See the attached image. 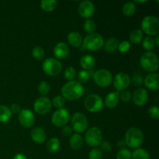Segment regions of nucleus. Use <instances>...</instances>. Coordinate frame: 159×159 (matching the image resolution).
Wrapping results in <instances>:
<instances>
[{
  "label": "nucleus",
  "mask_w": 159,
  "mask_h": 159,
  "mask_svg": "<svg viewBox=\"0 0 159 159\" xmlns=\"http://www.w3.org/2000/svg\"><path fill=\"white\" fill-rule=\"evenodd\" d=\"M126 146H127V144H126L125 141H120L119 142H118V147H119L120 149L126 148Z\"/></svg>",
  "instance_id": "nucleus-47"
},
{
  "label": "nucleus",
  "mask_w": 159,
  "mask_h": 159,
  "mask_svg": "<svg viewBox=\"0 0 159 159\" xmlns=\"http://www.w3.org/2000/svg\"><path fill=\"white\" fill-rule=\"evenodd\" d=\"M132 159H150V155L148 152L144 148H138L134 149L131 153Z\"/></svg>",
  "instance_id": "nucleus-28"
},
{
  "label": "nucleus",
  "mask_w": 159,
  "mask_h": 159,
  "mask_svg": "<svg viewBox=\"0 0 159 159\" xmlns=\"http://www.w3.org/2000/svg\"><path fill=\"white\" fill-rule=\"evenodd\" d=\"M142 46L144 50L147 51H151L155 48V39L152 37H147L144 39L142 43Z\"/></svg>",
  "instance_id": "nucleus-32"
},
{
  "label": "nucleus",
  "mask_w": 159,
  "mask_h": 159,
  "mask_svg": "<svg viewBox=\"0 0 159 159\" xmlns=\"http://www.w3.org/2000/svg\"><path fill=\"white\" fill-rule=\"evenodd\" d=\"M89 71H85V70H82L79 71V75H78V79H79V82L82 83H85L89 79Z\"/></svg>",
  "instance_id": "nucleus-38"
},
{
  "label": "nucleus",
  "mask_w": 159,
  "mask_h": 159,
  "mask_svg": "<svg viewBox=\"0 0 159 159\" xmlns=\"http://www.w3.org/2000/svg\"><path fill=\"white\" fill-rule=\"evenodd\" d=\"M50 90H51V86H50V84L48 82L43 81L39 84L38 92L41 96H43V97H45L49 93Z\"/></svg>",
  "instance_id": "nucleus-34"
},
{
  "label": "nucleus",
  "mask_w": 159,
  "mask_h": 159,
  "mask_svg": "<svg viewBox=\"0 0 159 159\" xmlns=\"http://www.w3.org/2000/svg\"><path fill=\"white\" fill-rule=\"evenodd\" d=\"M95 83L100 87H107L113 82L111 72L107 69H99L93 75Z\"/></svg>",
  "instance_id": "nucleus-10"
},
{
  "label": "nucleus",
  "mask_w": 159,
  "mask_h": 159,
  "mask_svg": "<svg viewBox=\"0 0 159 159\" xmlns=\"http://www.w3.org/2000/svg\"><path fill=\"white\" fill-rule=\"evenodd\" d=\"M65 103V99L61 96H57L53 99V104L56 108L61 109Z\"/></svg>",
  "instance_id": "nucleus-39"
},
{
  "label": "nucleus",
  "mask_w": 159,
  "mask_h": 159,
  "mask_svg": "<svg viewBox=\"0 0 159 159\" xmlns=\"http://www.w3.org/2000/svg\"><path fill=\"white\" fill-rule=\"evenodd\" d=\"M84 106L88 111L91 113H97L102 109L103 101L99 95L91 94L85 98Z\"/></svg>",
  "instance_id": "nucleus-8"
},
{
  "label": "nucleus",
  "mask_w": 159,
  "mask_h": 159,
  "mask_svg": "<svg viewBox=\"0 0 159 159\" xmlns=\"http://www.w3.org/2000/svg\"><path fill=\"white\" fill-rule=\"evenodd\" d=\"M120 98L122 99L124 102H129V101L131 99L132 95L127 90H124V91H121V93H120Z\"/></svg>",
  "instance_id": "nucleus-43"
},
{
  "label": "nucleus",
  "mask_w": 159,
  "mask_h": 159,
  "mask_svg": "<svg viewBox=\"0 0 159 159\" xmlns=\"http://www.w3.org/2000/svg\"><path fill=\"white\" fill-rule=\"evenodd\" d=\"M32 55L33 57L35 59L38 61H42L43 60L45 57V51L43 49V48L41 47H35V48L33 49L32 51Z\"/></svg>",
  "instance_id": "nucleus-33"
},
{
  "label": "nucleus",
  "mask_w": 159,
  "mask_h": 159,
  "mask_svg": "<svg viewBox=\"0 0 159 159\" xmlns=\"http://www.w3.org/2000/svg\"><path fill=\"white\" fill-rule=\"evenodd\" d=\"M132 98L135 105L138 107H143L147 102L148 99V93L145 89L138 88L134 92Z\"/></svg>",
  "instance_id": "nucleus-16"
},
{
  "label": "nucleus",
  "mask_w": 159,
  "mask_h": 159,
  "mask_svg": "<svg viewBox=\"0 0 159 159\" xmlns=\"http://www.w3.org/2000/svg\"><path fill=\"white\" fill-rule=\"evenodd\" d=\"M70 147L74 150H79L83 145V138L79 134H72L69 140Z\"/></svg>",
  "instance_id": "nucleus-23"
},
{
  "label": "nucleus",
  "mask_w": 159,
  "mask_h": 159,
  "mask_svg": "<svg viewBox=\"0 0 159 159\" xmlns=\"http://www.w3.org/2000/svg\"><path fill=\"white\" fill-rule=\"evenodd\" d=\"M13 159H27L26 157L23 154H16V155L14 156Z\"/></svg>",
  "instance_id": "nucleus-48"
},
{
  "label": "nucleus",
  "mask_w": 159,
  "mask_h": 159,
  "mask_svg": "<svg viewBox=\"0 0 159 159\" xmlns=\"http://www.w3.org/2000/svg\"><path fill=\"white\" fill-rule=\"evenodd\" d=\"M143 37H144V34H143L141 30L140 29H135L132 30L129 36L130 42L134 44H138L139 43H141L143 40Z\"/></svg>",
  "instance_id": "nucleus-25"
},
{
  "label": "nucleus",
  "mask_w": 159,
  "mask_h": 159,
  "mask_svg": "<svg viewBox=\"0 0 159 159\" xmlns=\"http://www.w3.org/2000/svg\"><path fill=\"white\" fill-rule=\"evenodd\" d=\"M42 68L48 75L57 76L62 71V65L57 59L49 57L43 61Z\"/></svg>",
  "instance_id": "nucleus-6"
},
{
  "label": "nucleus",
  "mask_w": 159,
  "mask_h": 159,
  "mask_svg": "<svg viewBox=\"0 0 159 159\" xmlns=\"http://www.w3.org/2000/svg\"><path fill=\"white\" fill-rule=\"evenodd\" d=\"M9 110H10V111L12 112L13 113H19L20 112V107L18 104L13 103L11 105V107Z\"/></svg>",
  "instance_id": "nucleus-46"
},
{
  "label": "nucleus",
  "mask_w": 159,
  "mask_h": 159,
  "mask_svg": "<svg viewBox=\"0 0 159 159\" xmlns=\"http://www.w3.org/2000/svg\"><path fill=\"white\" fill-rule=\"evenodd\" d=\"M144 85L151 90L159 89V75L158 73L148 74L144 79Z\"/></svg>",
  "instance_id": "nucleus-18"
},
{
  "label": "nucleus",
  "mask_w": 159,
  "mask_h": 159,
  "mask_svg": "<svg viewBox=\"0 0 159 159\" xmlns=\"http://www.w3.org/2000/svg\"><path fill=\"white\" fill-rule=\"evenodd\" d=\"M122 12L126 16H132L136 12V5L133 2H127L123 6Z\"/></svg>",
  "instance_id": "nucleus-27"
},
{
  "label": "nucleus",
  "mask_w": 159,
  "mask_h": 159,
  "mask_svg": "<svg viewBox=\"0 0 159 159\" xmlns=\"http://www.w3.org/2000/svg\"><path fill=\"white\" fill-rule=\"evenodd\" d=\"M19 121H20V124L24 127H31L34 125V122H35V117H34V114L31 110H27V109H24V110H20L18 116Z\"/></svg>",
  "instance_id": "nucleus-14"
},
{
  "label": "nucleus",
  "mask_w": 159,
  "mask_h": 159,
  "mask_svg": "<svg viewBox=\"0 0 159 159\" xmlns=\"http://www.w3.org/2000/svg\"><path fill=\"white\" fill-rule=\"evenodd\" d=\"M80 65L84 70H92L96 65V59L91 54H85L80 59Z\"/></svg>",
  "instance_id": "nucleus-21"
},
{
  "label": "nucleus",
  "mask_w": 159,
  "mask_h": 159,
  "mask_svg": "<svg viewBox=\"0 0 159 159\" xmlns=\"http://www.w3.org/2000/svg\"><path fill=\"white\" fill-rule=\"evenodd\" d=\"M61 133L63 134V136L65 137H71V134H72V129L71 128L68 126H66V127H64L61 130Z\"/></svg>",
  "instance_id": "nucleus-45"
},
{
  "label": "nucleus",
  "mask_w": 159,
  "mask_h": 159,
  "mask_svg": "<svg viewBox=\"0 0 159 159\" xmlns=\"http://www.w3.org/2000/svg\"><path fill=\"white\" fill-rule=\"evenodd\" d=\"M71 116L68 110L64 108L58 109L53 113L51 116V122L56 127H63L69 121Z\"/></svg>",
  "instance_id": "nucleus-11"
},
{
  "label": "nucleus",
  "mask_w": 159,
  "mask_h": 159,
  "mask_svg": "<svg viewBox=\"0 0 159 159\" xmlns=\"http://www.w3.org/2000/svg\"><path fill=\"white\" fill-rule=\"evenodd\" d=\"M68 41L70 45L75 48H78L82 43V37L80 34L76 31H72L68 34Z\"/></svg>",
  "instance_id": "nucleus-22"
},
{
  "label": "nucleus",
  "mask_w": 159,
  "mask_h": 159,
  "mask_svg": "<svg viewBox=\"0 0 159 159\" xmlns=\"http://www.w3.org/2000/svg\"><path fill=\"white\" fill-rule=\"evenodd\" d=\"M12 116L10 110L6 106L0 105V122L6 123L9 120Z\"/></svg>",
  "instance_id": "nucleus-29"
},
{
  "label": "nucleus",
  "mask_w": 159,
  "mask_h": 159,
  "mask_svg": "<svg viewBox=\"0 0 159 159\" xmlns=\"http://www.w3.org/2000/svg\"><path fill=\"white\" fill-rule=\"evenodd\" d=\"M100 148L103 152H110L112 149V146L111 144H110V143L107 141H102V143L100 144Z\"/></svg>",
  "instance_id": "nucleus-44"
},
{
  "label": "nucleus",
  "mask_w": 159,
  "mask_h": 159,
  "mask_svg": "<svg viewBox=\"0 0 159 159\" xmlns=\"http://www.w3.org/2000/svg\"><path fill=\"white\" fill-rule=\"evenodd\" d=\"M34 110L40 115H44L49 113L51 110V100L47 97L38 98L34 104Z\"/></svg>",
  "instance_id": "nucleus-13"
},
{
  "label": "nucleus",
  "mask_w": 159,
  "mask_h": 159,
  "mask_svg": "<svg viewBox=\"0 0 159 159\" xmlns=\"http://www.w3.org/2000/svg\"><path fill=\"white\" fill-rule=\"evenodd\" d=\"M130 43L127 40L122 41L121 43H119V47H118V50L121 53H126L130 50Z\"/></svg>",
  "instance_id": "nucleus-41"
},
{
  "label": "nucleus",
  "mask_w": 159,
  "mask_h": 159,
  "mask_svg": "<svg viewBox=\"0 0 159 159\" xmlns=\"http://www.w3.org/2000/svg\"><path fill=\"white\" fill-rule=\"evenodd\" d=\"M57 6V2L56 0H43L40 2V8L45 12H52Z\"/></svg>",
  "instance_id": "nucleus-26"
},
{
  "label": "nucleus",
  "mask_w": 159,
  "mask_h": 159,
  "mask_svg": "<svg viewBox=\"0 0 159 159\" xmlns=\"http://www.w3.org/2000/svg\"><path fill=\"white\" fill-rule=\"evenodd\" d=\"M116 159H131V152L127 148L120 149L116 154Z\"/></svg>",
  "instance_id": "nucleus-36"
},
{
  "label": "nucleus",
  "mask_w": 159,
  "mask_h": 159,
  "mask_svg": "<svg viewBox=\"0 0 159 159\" xmlns=\"http://www.w3.org/2000/svg\"><path fill=\"white\" fill-rule=\"evenodd\" d=\"M104 45L103 37L99 34H92L86 36L83 41V47L88 51H96L102 49Z\"/></svg>",
  "instance_id": "nucleus-5"
},
{
  "label": "nucleus",
  "mask_w": 159,
  "mask_h": 159,
  "mask_svg": "<svg viewBox=\"0 0 159 159\" xmlns=\"http://www.w3.org/2000/svg\"><path fill=\"white\" fill-rule=\"evenodd\" d=\"M119 43L120 42L115 37H111L104 43V49L107 53H113L118 50Z\"/></svg>",
  "instance_id": "nucleus-24"
},
{
  "label": "nucleus",
  "mask_w": 159,
  "mask_h": 159,
  "mask_svg": "<svg viewBox=\"0 0 159 159\" xmlns=\"http://www.w3.org/2000/svg\"><path fill=\"white\" fill-rule=\"evenodd\" d=\"M59 148H60V141L56 138H51L47 144V148L51 153L57 152Z\"/></svg>",
  "instance_id": "nucleus-30"
},
{
  "label": "nucleus",
  "mask_w": 159,
  "mask_h": 159,
  "mask_svg": "<svg viewBox=\"0 0 159 159\" xmlns=\"http://www.w3.org/2000/svg\"><path fill=\"white\" fill-rule=\"evenodd\" d=\"M69 54V48L65 42H59L54 48V54L57 60L66 58Z\"/></svg>",
  "instance_id": "nucleus-17"
},
{
  "label": "nucleus",
  "mask_w": 159,
  "mask_h": 159,
  "mask_svg": "<svg viewBox=\"0 0 159 159\" xmlns=\"http://www.w3.org/2000/svg\"><path fill=\"white\" fill-rule=\"evenodd\" d=\"M95 12V6L91 1H82L79 6V13L83 18L89 19L93 16Z\"/></svg>",
  "instance_id": "nucleus-15"
},
{
  "label": "nucleus",
  "mask_w": 159,
  "mask_h": 159,
  "mask_svg": "<svg viewBox=\"0 0 159 159\" xmlns=\"http://www.w3.org/2000/svg\"><path fill=\"white\" fill-rule=\"evenodd\" d=\"M130 82H132L134 86H140V85H142L144 83V79L141 75H135L133 76L132 79L130 80Z\"/></svg>",
  "instance_id": "nucleus-40"
},
{
  "label": "nucleus",
  "mask_w": 159,
  "mask_h": 159,
  "mask_svg": "<svg viewBox=\"0 0 159 159\" xmlns=\"http://www.w3.org/2000/svg\"><path fill=\"white\" fill-rule=\"evenodd\" d=\"M64 76L68 81H73L76 76V70L73 67H68L64 72Z\"/></svg>",
  "instance_id": "nucleus-35"
},
{
  "label": "nucleus",
  "mask_w": 159,
  "mask_h": 159,
  "mask_svg": "<svg viewBox=\"0 0 159 159\" xmlns=\"http://www.w3.org/2000/svg\"><path fill=\"white\" fill-rule=\"evenodd\" d=\"M148 113L152 118L155 120H158L159 118V109L156 106L150 107L148 110Z\"/></svg>",
  "instance_id": "nucleus-42"
},
{
  "label": "nucleus",
  "mask_w": 159,
  "mask_h": 159,
  "mask_svg": "<svg viewBox=\"0 0 159 159\" xmlns=\"http://www.w3.org/2000/svg\"><path fill=\"white\" fill-rule=\"evenodd\" d=\"M62 97L68 100H76L84 94V87L78 81H69L62 86Z\"/></svg>",
  "instance_id": "nucleus-1"
},
{
  "label": "nucleus",
  "mask_w": 159,
  "mask_h": 159,
  "mask_svg": "<svg viewBox=\"0 0 159 159\" xmlns=\"http://www.w3.org/2000/svg\"><path fill=\"white\" fill-rule=\"evenodd\" d=\"M124 141L130 148H138L144 142V135L142 131L136 127L128 129L126 132Z\"/></svg>",
  "instance_id": "nucleus-2"
},
{
  "label": "nucleus",
  "mask_w": 159,
  "mask_h": 159,
  "mask_svg": "<svg viewBox=\"0 0 159 159\" xmlns=\"http://www.w3.org/2000/svg\"><path fill=\"white\" fill-rule=\"evenodd\" d=\"M158 39H159V37L158 35L156 36V37H155V46L157 47H159V41H158Z\"/></svg>",
  "instance_id": "nucleus-49"
},
{
  "label": "nucleus",
  "mask_w": 159,
  "mask_h": 159,
  "mask_svg": "<svg viewBox=\"0 0 159 159\" xmlns=\"http://www.w3.org/2000/svg\"><path fill=\"white\" fill-rule=\"evenodd\" d=\"M83 29L85 30V32H87L88 34H94V32L96 30V24L93 20H90V19H87L85 21L83 25Z\"/></svg>",
  "instance_id": "nucleus-31"
},
{
  "label": "nucleus",
  "mask_w": 159,
  "mask_h": 159,
  "mask_svg": "<svg viewBox=\"0 0 159 159\" xmlns=\"http://www.w3.org/2000/svg\"><path fill=\"white\" fill-rule=\"evenodd\" d=\"M72 129L76 134L82 133L87 130L89 126L88 120L86 116L82 113H75L71 118Z\"/></svg>",
  "instance_id": "nucleus-9"
},
{
  "label": "nucleus",
  "mask_w": 159,
  "mask_h": 159,
  "mask_svg": "<svg viewBox=\"0 0 159 159\" xmlns=\"http://www.w3.org/2000/svg\"><path fill=\"white\" fill-rule=\"evenodd\" d=\"M31 138L34 142L41 144L46 141V133L41 127H35L31 130Z\"/></svg>",
  "instance_id": "nucleus-19"
},
{
  "label": "nucleus",
  "mask_w": 159,
  "mask_h": 159,
  "mask_svg": "<svg viewBox=\"0 0 159 159\" xmlns=\"http://www.w3.org/2000/svg\"><path fill=\"white\" fill-rule=\"evenodd\" d=\"M141 67L148 72L157 71L159 67L158 57L156 54L152 51H147L142 54L140 60Z\"/></svg>",
  "instance_id": "nucleus-3"
},
{
  "label": "nucleus",
  "mask_w": 159,
  "mask_h": 159,
  "mask_svg": "<svg viewBox=\"0 0 159 159\" xmlns=\"http://www.w3.org/2000/svg\"><path fill=\"white\" fill-rule=\"evenodd\" d=\"M85 141L88 145L96 148L100 145L102 141V135L100 129L96 127H93L86 131Z\"/></svg>",
  "instance_id": "nucleus-7"
},
{
  "label": "nucleus",
  "mask_w": 159,
  "mask_h": 159,
  "mask_svg": "<svg viewBox=\"0 0 159 159\" xmlns=\"http://www.w3.org/2000/svg\"><path fill=\"white\" fill-rule=\"evenodd\" d=\"M113 86L117 92L124 91L130 85V78L127 73L119 72L114 77L113 80Z\"/></svg>",
  "instance_id": "nucleus-12"
},
{
  "label": "nucleus",
  "mask_w": 159,
  "mask_h": 159,
  "mask_svg": "<svg viewBox=\"0 0 159 159\" xmlns=\"http://www.w3.org/2000/svg\"><path fill=\"white\" fill-rule=\"evenodd\" d=\"M89 159H102V152L100 149L93 148L89 153Z\"/></svg>",
  "instance_id": "nucleus-37"
},
{
  "label": "nucleus",
  "mask_w": 159,
  "mask_h": 159,
  "mask_svg": "<svg viewBox=\"0 0 159 159\" xmlns=\"http://www.w3.org/2000/svg\"><path fill=\"white\" fill-rule=\"evenodd\" d=\"M147 1H136V2H146Z\"/></svg>",
  "instance_id": "nucleus-50"
},
{
  "label": "nucleus",
  "mask_w": 159,
  "mask_h": 159,
  "mask_svg": "<svg viewBox=\"0 0 159 159\" xmlns=\"http://www.w3.org/2000/svg\"><path fill=\"white\" fill-rule=\"evenodd\" d=\"M120 100L119 92H112L109 93L105 99V105L107 108H115L118 105Z\"/></svg>",
  "instance_id": "nucleus-20"
},
{
  "label": "nucleus",
  "mask_w": 159,
  "mask_h": 159,
  "mask_svg": "<svg viewBox=\"0 0 159 159\" xmlns=\"http://www.w3.org/2000/svg\"><path fill=\"white\" fill-rule=\"evenodd\" d=\"M141 31L151 36L158 35L159 32V20L158 17L154 16H148L144 17L141 23Z\"/></svg>",
  "instance_id": "nucleus-4"
}]
</instances>
